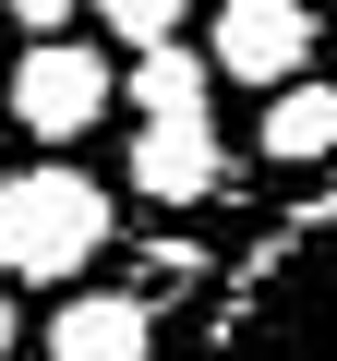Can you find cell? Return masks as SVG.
<instances>
[{
    "label": "cell",
    "instance_id": "obj_1",
    "mask_svg": "<svg viewBox=\"0 0 337 361\" xmlns=\"http://www.w3.org/2000/svg\"><path fill=\"white\" fill-rule=\"evenodd\" d=\"M97 253H109V193L73 157L0 180V277H85Z\"/></svg>",
    "mask_w": 337,
    "mask_h": 361
},
{
    "label": "cell",
    "instance_id": "obj_2",
    "mask_svg": "<svg viewBox=\"0 0 337 361\" xmlns=\"http://www.w3.org/2000/svg\"><path fill=\"white\" fill-rule=\"evenodd\" d=\"M0 109H13V133H37V145H85L121 109V73L85 37H25V61L0 73Z\"/></svg>",
    "mask_w": 337,
    "mask_h": 361
},
{
    "label": "cell",
    "instance_id": "obj_3",
    "mask_svg": "<svg viewBox=\"0 0 337 361\" xmlns=\"http://www.w3.org/2000/svg\"><path fill=\"white\" fill-rule=\"evenodd\" d=\"M313 49H325V25H313V0H217V73L229 85H289V73H313Z\"/></svg>",
    "mask_w": 337,
    "mask_h": 361
},
{
    "label": "cell",
    "instance_id": "obj_4",
    "mask_svg": "<svg viewBox=\"0 0 337 361\" xmlns=\"http://www.w3.org/2000/svg\"><path fill=\"white\" fill-rule=\"evenodd\" d=\"M133 193H145V205H217V193H229V145H217V121H205V109L145 121V133H133Z\"/></svg>",
    "mask_w": 337,
    "mask_h": 361
},
{
    "label": "cell",
    "instance_id": "obj_5",
    "mask_svg": "<svg viewBox=\"0 0 337 361\" xmlns=\"http://www.w3.org/2000/svg\"><path fill=\"white\" fill-rule=\"evenodd\" d=\"M61 361H157V301L145 289H73L49 325Z\"/></svg>",
    "mask_w": 337,
    "mask_h": 361
},
{
    "label": "cell",
    "instance_id": "obj_6",
    "mask_svg": "<svg viewBox=\"0 0 337 361\" xmlns=\"http://www.w3.org/2000/svg\"><path fill=\"white\" fill-rule=\"evenodd\" d=\"M253 157H265V169H325V157H337V85H313V73L265 85V109H253Z\"/></svg>",
    "mask_w": 337,
    "mask_h": 361
},
{
    "label": "cell",
    "instance_id": "obj_7",
    "mask_svg": "<svg viewBox=\"0 0 337 361\" xmlns=\"http://www.w3.org/2000/svg\"><path fill=\"white\" fill-rule=\"evenodd\" d=\"M145 121H168V109H205L217 97V49H181V37H157V49H133V85H121Z\"/></svg>",
    "mask_w": 337,
    "mask_h": 361
},
{
    "label": "cell",
    "instance_id": "obj_8",
    "mask_svg": "<svg viewBox=\"0 0 337 361\" xmlns=\"http://www.w3.org/2000/svg\"><path fill=\"white\" fill-rule=\"evenodd\" d=\"M85 13H97L121 49H157V37H181V0H85Z\"/></svg>",
    "mask_w": 337,
    "mask_h": 361
},
{
    "label": "cell",
    "instance_id": "obj_9",
    "mask_svg": "<svg viewBox=\"0 0 337 361\" xmlns=\"http://www.w3.org/2000/svg\"><path fill=\"white\" fill-rule=\"evenodd\" d=\"M0 13H13L25 37H73V25H85V0H0Z\"/></svg>",
    "mask_w": 337,
    "mask_h": 361
},
{
    "label": "cell",
    "instance_id": "obj_10",
    "mask_svg": "<svg viewBox=\"0 0 337 361\" xmlns=\"http://www.w3.org/2000/svg\"><path fill=\"white\" fill-rule=\"evenodd\" d=\"M13 337H25V313H13V289H0V361H13Z\"/></svg>",
    "mask_w": 337,
    "mask_h": 361
},
{
    "label": "cell",
    "instance_id": "obj_11",
    "mask_svg": "<svg viewBox=\"0 0 337 361\" xmlns=\"http://www.w3.org/2000/svg\"><path fill=\"white\" fill-rule=\"evenodd\" d=\"M49 361H61V349H49Z\"/></svg>",
    "mask_w": 337,
    "mask_h": 361
}]
</instances>
